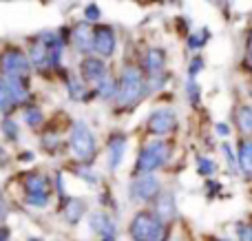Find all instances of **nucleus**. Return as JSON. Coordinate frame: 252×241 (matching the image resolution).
<instances>
[{
	"label": "nucleus",
	"mask_w": 252,
	"mask_h": 241,
	"mask_svg": "<svg viewBox=\"0 0 252 241\" xmlns=\"http://www.w3.org/2000/svg\"><path fill=\"white\" fill-rule=\"evenodd\" d=\"M128 233L133 237V241H168L170 226L164 224L155 212L142 211L130 219Z\"/></svg>",
	"instance_id": "f257e3e1"
},
{
	"label": "nucleus",
	"mask_w": 252,
	"mask_h": 241,
	"mask_svg": "<svg viewBox=\"0 0 252 241\" xmlns=\"http://www.w3.org/2000/svg\"><path fill=\"white\" fill-rule=\"evenodd\" d=\"M144 91H146V82L144 75L137 66H126L120 75V84H118V104L120 109H130L142 100Z\"/></svg>",
	"instance_id": "f03ea898"
},
{
	"label": "nucleus",
	"mask_w": 252,
	"mask_h": 241,
	"mask_svg": "<svg viewBox=\"0 0 252 241\" xmlns=\"http://www.w3.org/2000/svg\"><path fill=\"white\" fill-rule=\"evenodd\" d=\"M168 144L161 140H153L139 151L137 164H135V175H153V171H157L159 166H164L168 159Z\"/></svg>",
	"instance_id": "7ed1b4c3"
},
{
	"label": "nucleus",
	"mask_w": 252,
	"mask_h": 241,
	"mask_svg": "<svg viewBox=\"0 0 252 241\" xmlns=\"http://www.w3.org/2000/svg\"><path fill=\"white\" fill-rule=\"evenodd\" d=\"M71 151H73L75 159H80V164H91L95 159V137H93L91 128L84 122H75L71 126Z\"/></svg>",
	"instance_id": "20e7f679"
},
{
	"label": "nucleus",
	"mask_w": 252,
	"mask_h": 241,
	"mask_svg": "<svg viewBox=\"0 0 252 241\" xmlns=\"http://www.w3.org/2000/svg\"><path fill=\"white\" fill-rule=\"evenodd\" d=\"M31 64L27 60V56L16 47H9L0 53V71L4 78L9 80H25L29 73Z\"/></svg>",
	"instance_id": "39448f33"
},
{
	"label": "nucleus",
	"mask_w": 252,
	"mask_h": 241,
	"mask_svg": "<svg viewBox=\"0 0 252 241\" xmlns=\"http://www.w3.org/2000/svg\"><path fill=\"white\" fill-rule=\"evenodd\" d=\"M25 193H27V204L35 208H44L51 197V181L40 173H29L25 177Z\"/></svg>",
	"instance_id": "423d86ee"
},
{
	"label": "nucleus",
	"mask_w": 252,
	"mask_h": 241,
	"mask_svg": "<svg viewBox=\"0 0 252 241\" xmlns=\"http://www.w3.org/2000/svg\"><path fill=\"white\" fill-rule=\"evenodd\" d=\"M130 199L135 202H153L159 195V180L155 175H139L130 181Z\"/></svg>",
	"instance_id": "0eeeda50"
},
{
	"label": "nucleus",
	"mask_w": 252,
	"mask_h": 241,
	"mask_svg": "<svg viewBox=\"0 0 252 241\" xmlns=\"http://www.w3.org/2000/svg\"><path fill=\"white\" fill-rule=\"evenodd\" d=\"M148 131L155 133V135H168L177 128V115H175L173 109H155L151 115H148L146 122Z\"/></svg>",
	"instance_id": "6e6552de"
},
{
	"label": "nucleus",
	"mask_w": 252,
	"mask_h": 241,
	"mask_svg": "<svg viewBox=\"0 0 252 241\" xmlns=\"http://www.w3.org/2000/svg\"><path fill=\"white\" fill-rule=\"evenodd\" d=\"M93 51L102 58L113 56L115 51V31L111 27L102 25L93 29Z\"/></svg>",
	"instance_id": "1a4fd4ad"
},
{
	"label": "nucleus",
	"mask_w": 252,
	"mask_h": 241,
	"mask_svg": "<svg viewBox=\"0 0 252 241\" xmlns=\"http://www.w3.org/2000/svg\"><path fill=\"white\" fill-rule=\"evenodd\" d=\"M144 69H146L148 78H157V75H164L166 69V51L159 47H153L146 51L144 56Z\"/></svg>",
	"instance_id": "9d476101"
},
{
	"label": "nucleus",
	"mask_w": 252,
	"mask_h": 241,
	"mask_svg": "<svg viewBox=\"0 0 252 241\" xmlns=\"http://www.w3.org/2000/svg\"><path fill=\"white\" fill-rule=\"evenodd\" d=\"M89 224H91L93 233H97L102 239H118V228L106 212H93L89 217Z\"/></svg>",
	"instance_id": "9b49d317"
},
{
	"label": "nucleus",
	"mask_w": 252,
	"mask_h": 241,
	"mask_svg": "<svg viewBox=\"0 0 252 241\" xmlns=\"http://www.w3.org/2000/svg\"><path fill=\"white\" fill-rule=\"evenodd\" d=\"M80 69H82V78L87 80V82L100 84L102 80L106 78V66H104V62L97 60V58H84Z\"/></svg>",
	"instance_id": "f8f14e48"
},
{
	"label": "nucleus",
	"mask_w": 252,
	"mask_h": 241,
	"mask_svg": "<svg viewBox=\"0 0 252 241\" xmlns=\"http://www.w3.org/2000/svg\"><path fill=\"white\" fill-rule=\"evenodd\" d=\"M71 40H73L75 49L82 53L93 51V29L87 25V22H80V25L73 27L71 31Z\"/></svg>",
	"instance_id": "ddd939ff"
},
{
	"label": "nucleus",
	"mask_w": 252,
	"mask_h": 241,
	"mask_svg": "<svg viewBox=\"0 0 252 241\" xmlns=\"http://www.w3.org/2000/svg\"><path fill=\"white\" fill-rule=\"evenodd\" d=\"M157 211L155 215L159 217L164 224H168V221L175 219V215H177V208H175V197L170 193H159L157 195Z\"/></svg>",
	"instance_id": "4468645a"
},
{
	"label": "nucleus",
	"mask_w": 252,
	"mask_h": 241,
	"mask_svg": "<svg viewBox=\"0 0 252 241\" xmlns=\"http://www.w3.org/2000/svg\"><path fill=\"white\" fill-rule=\"evenodd\" d=\"M126 153V137L124 135H113V140L109 142V168L115 171V168L122 164Z\"/></svg>",
	"instance_id": "2eb2a0df"
},
{
	"label": "nucleus",
	"mask_w": 252,
	"mask_h": 241,
	"mask_svg": "<svg viewBox=\"0 0 252 241\" xmlns=\"http://www.w3.org/2000/svg\"><path fill=\"white\" fill-rule=\"evenodd\" d=\"M2 84H4V89H7V93H9V97H11L13 104H22V102H27V97H29V89H27L25 80L2 78Z\"/></svg>",
	"instance_id": "dca6fc26"
},
{
	"label": "nucleus",
	"mask_w": 252,
	"mask_h": 241,
	"mask_svg": "<svg viewBox=\"0 0 252 241\" xmlns=\"http://www.w3.org/2000/svg\"><path fill=\"white\" fill-rule=\"evenodd\" d=\"M84 208H87V204H84L82 199H75V197L66 199L64 206H62V215H64L66 224H71V226L78 224L84 215Z\"/></svg>",
	"instance_id": "f3484780"
},
{
	"label": "nucleus",
	"mask_w": 252,
	"mask_h": 241,
	"mask_svg": "<svg viewBox=\"0 0 252 241\" xmlns=\"http://www.w3.org/2000/svg\"><path fill=\"white\" fill-rule=\"evenodd\" d=\"M235 157H237V162L241 164V168H244L246 175H250V177H252V140L239 142Z\"/></svg>",
	"instance_id": "a211bd4d"
},
{
	"label": "nucleus",
	"mask_w": 252,
	"mask_h": 241,
	"mask_svg": "<svg viewBox=\"0 0 252 241\" xmlns=\"http://www.w3.org/2000/svg\"><path fill=\"white\" fill-rule=\"evenodd\" d=\"M235 122H237V128L246 135H252V104H246V106H239L235 113Z\"/></svg>",
	"instance_id": "6ab92c4d"
},
{
	"label": "nucleus",
	"mask_w": 252,
	"mask_h": 241,
	"mask_svg": "<svg viewBox=\"0 0 252 241\" xmlns=\"http://www.w3.org/2000/svg\"><path fill=\"white\" fill-rule=\"evenodd\" d=\"M27 60H29V64H35V66H40V69H42V66H47L49 64L47 47H42L40 42H35L33 47L29 49V58H27Z\"/></svg>",
	"instance_id": "aec40b11"
},
{
	"label": "nucleus",
	"mask_w": 252,
	"mask_h": 241,
	"mask_svg": "<svg viewBox=\"0 0 252 241\" xmlns=\"http://www.w3.org/2000/svg\"><path fill=\"white\" fill-rule=\"evenodd\" d=\"M95 93L100 97H104V100H111V97H115V93H118V87H115V82L111 78H104L100 84H95Z\"/></svg>",
	"instance_id": "412c9836"
},
{
	"label": "nucleus",
	"mask_w": 252,
	"mask_h": 241,
	"mask_svg": "<svg viewBox=\"0 0 252 241\" xmlns=\"http://www.w3.org/2000/svg\"><path fill=\"white\" fill-rule=\"evenodd\" d=\"M22 118H25V122L29 124V126H40V124H42V120H44V115H42V111L38 109V106H27L25 109V115H22Z\"/></svg>",
	"instance_id": "4be33fe9"
},
{
	"label": "nucleus",
	"mask_w": 252,
	"mask_h": 241,
	"mask_svg": "<svg viewBox=\"0 0 252 241\" xmlns=\"http://www.w3.org/2000/svg\"><path fill=\"white\" fill-rule=\"evenodd\" d=\"M0 128H2V133H4V137H7V140H11V142L18 140V124L13 122V120H9V118L2 120Z\"/></svg>",
	"instance_id": "5701e85b"
},
{
	"label": "nucleus",
	"mask_w": 252,
	"mask_h": 241,
	"mask_svg": "<svg viewBox=\"0 0 252 241\" xmlns=\"http://www.w3.org/2000/svg\"><path fill=\"white\" fill-rule=\"evenodd\" d=\"M197 171H199L201 175H213V173L217 171V166H215L213 159H208V157H199V159H197Z\"/></svg>",
	"instance_id": "b1692460"
},
{
	"label": "nucleus",
	"mask_w": 252,
	"mask_h": 241,
	"mask_svg": "<svg viewBox=\"0 0 252 241\" xmlns=\"http://www.w3.org/2000/svg\"><path fill=\"white\" fill-rule=\"evenodd\" d=\"M206 40H208V33H206V29L201 31L199 35H192L190 33V35H188V47H190L192 51H197V49H201L206 44Z\"/></svg>",
	"instance_id": "393cba45"
},
{
	"label": "nucleus",
	"mask_w": 252,
	"mask_h": 241,
	"mask_svg": "<svg viewBox=\"0 0 252 241\" xmlns=\"http://www.w3.org/2000/svg\"><path fill=\"white\" fill-rule=\"evenodd\" d=\"M186 91H188V97H190V104H199V87H197L195 80H190V82L186 84Z\"/></svg>",
	"instance_id": "a878e982"
},
{
	"label": "nucleus",
	"mask_w": 252,
	"mask_h": 241,
	"mask_svg": "<svg viewBox=\"0 0 252 241\" xmlns=\"http://www.w3.org/2000/svg\"><path fill=\"white\" fill-rule=\"evenodd\" d=\"M237 237H239V241H252V226L239 224L237 226Z\"/></svg>",
	"instance_id": "bb28decb"
},
{
	"label": "nucleus",
	"mask_w": 252,
	"mask_h": 241,
	"mask_svg": "<svg viewBox=\"0 0 252 241\" xmlns=\"http://www.w3.org/2000/svg\"><path fill=\"white\" fill-rule=\"evenodd\" d=\"M69 91H71V95H73V97H84L82 82H78V80H73V78L69 80Z\"/></svg>",
	"instance_id": "cd10ccee"
},
{
	"label": "nucleus",
	"mask_w": 252,
	"mask_h": 241,
	"mask_svg": "<svg viewBox=\"0 0 252 241\" xmlns=\"http://www.w3.org/2000/svg\"><path fill=\"white\" fill-rule=\"evenodd\" d=\"M221 149H223V153H226V159H228V164H230V168L232 171H237V157H235V153H232V146L223 144Z\"/></svg>",
	"instance_id": "c85d7f7f"
},
{
	"label": "nucleus",
	"mask_w": 252,
	"mask_h": 241,
	"mask_svg": "<svg viewBox=\"0 0 252 241\" xmlns=\"http://www.w3.org/2000/svg\"><path fill=\"white\" fill-rule=\"evenodd\" d=\"M84 16H87V20H97V18H100V7H97V4H87Z\"/></svg>",
	"instance_id": "c756f323"
},
{
	"label": "nucleus",
	"mask_w": 252,
	"mask_h": 241,
	"mask_svg": "<svg viewBox=\"0 0 252 241\" xmlns=\"http://www.w3.org/2000/svg\"><path fill=\"white\" fill-rule=\"evenodd\" d=\"M201 69H204V60H201V58H195V60L190 62V69H188V73H190V78H195V75L199 73Z\"/></svg>",
	"instance_id": "7c9ffc66"
},
{
	"label": "nucleus",
	"mask_w": 252,
	"mask_h": 241,
	"mask_svg": "<svg viewBox=\"0 0 252 241\" xmlns=\"http://www.w3.org/2000/svg\"><path fill=\"white\" fill-rule=\"evenodd\" d=\"M91 173H93V171H89V168H82V166L78 168V175H80V177H84V180H87V181H91V184H95V181L100 180V177H97V175H91Z\"/></svg>",
	"instance_id": "2f4dec72"
},
{
	"label": "nucleus",
	"mask_w": 252,
	"mask_h": 241,
	"mask_svg": "<svg viewBox=\"0 0 252 241\" xmlns=\"http://www.w3.org/2000/svg\"><path fill=\"white\" fill-rule=\"evenodd\" d=\"M58 142H60V140H58L56 135H47V137L42 140V146H44V149H49V151H53V149L58 146Z\"/></svg>",
	"instance_id": "473e14b6"
},
{
	"label": "nucleus",
	"mask_w": 252,
	"mask_h": 241,
	"mask_svg": "<svg viewBox=\"0 0 252 241\" xmlns=\"http://www.w3.org/2000/svg\"><path fill=\"white\" fill-rule=\"evenodd\" d=\"M217 133H219V135H228V133H230V128H228V124H217Z\"/></svg>",
	"instance_id": "72a5a7b5"
},
{
	"label": "nucleus",
	"mask_w": 252,
	"mask_h": 241,
	"mask_svg": "<svg viewBox=\"0 0 252 241\" xmlns=\"http://www.w3.org/2000/svg\"><path fill=\"white\" fill-rule=\"evenodd\" d=\"M248 66L252 69V33H250V40H248Z\"/></svg>",
	"instance_id": "f704fd0d"
},
{
	"label": "nucleus",
	"mask_w": 252,
	"mask_h": 241,
	"mask_svg": "<svg viewBox=\"0 0 252 241\" xmlns=\"http://www.w3.org/2000/svg\"><path fill=\"white\" fill-rule=\"evenodd\" d=\"M0 241H9V230L4 228V226L0 228Z\"/></svg>",
	"instance_id": "c9c22d12"
},
{
	"label": "nucleus",
	"mask_w": 252,
	"mask_h": 241,
	"mask_svg": "<svg viewBox=\"0 0 252 241\" xmlns=\"http://www.w3.org/2000/svg\"><path fill=\"white\" fill-rule=\"evenodd\" d=\"M22 162H31V159H33V153H22Z\"/></svg>",
	"instance_id": "e433bc0d"
},
{
	"label": "nucleus",
	"mask_w": 252,
	"mask_h": 241,
	"mask_svg": "<svg viewBox=\"0 0 252 241\" xmlns=\"http://www.w3.org/2000/svg\"><path fill=\"white\" fill-rule=\"evenodd\" d=\"M0 164H4V151L0 149Z\"/></svg>",
	"instance_id": "4c0bfd02"
},
{
	"label": "nucleus",
	"mask_w": 252,
	"mask_h": 241,
	"mask_svg": "<svg viewBox=\"0 0 252 241\" xmlns=\"http://www.w3.org/2000/svg\"><path fill=\"white\" fill-rule=\"evenodd\" d=\"M219 241H228V239H219Z\"/></svg>",
	"instance_id": "58836bf2"
}]
</instances>
